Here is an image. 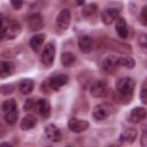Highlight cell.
<instances>
[{"instance_id": "6da1fadb", "label": "cell", "mask_w": 147, "mask_h": 147, "mask_svg": "<svg viewBox=\"0 0 147 147\" xmlns=\"http://www.w3.org/2000/svg\"><path fill=\"white\" fill-rule=\"evenodd\" d=\"M134 86H136V83L132 78L130 77H123L121 78L117 84H116V90H117V93L122 96V98H129V95L131 96L132 93H133V90H134Z\"/></svg>"}, {"instance_id": "7a4b0ae2", "label": "cell", "mask_w": 147, "mask_h": 147, "mask_svg": "<svg viewBox=\"0 0 147 147\" xmlns=\"http://www.w3.org/2000/svg\"><path fill=\"white\" fill-rule=\"evenodd\" d=\"M21 32V26L17 22L15 21H9L5 22L0 29V36L5 39H14L16 38Z\"/></svg>"}, {"instance_id": "3957f363", "label": "cell", "mask_w": 147, "mask_h": 147, "mask_svg": "<svg viewBox=\"0 0 147 147\" xmlns=\"http://www.w3.org/2000/svg\"><path fill=\"white\" fill-rule=\"evenodd\" d=\"M55 57V46L53 42H48L45 45L42 52H41V62L46 67H51L54 62Z\"/></svg>"}, {"instance_id": "277c9868", "label": "cell", "mask_w": 147, "mask_h": 147, "mask_svg": "<svg viewBox=\"0 0 147 147\" xmlns=\"http://www.w3.org/2000/svg\"><path fill=\"white\" fill-rule=\"evenodd\" d=\"M90 93L94 98H105L108 94V86L103 80H98L92 84Z\"/></svg>"}, {"instance_id": "5b68a950", "label": "cell", "mask_w": 147, "mask_h": 147, "mask_svg": "<svg viewBox=\"0 0 147 147\" xmlns=\"http://www.w3.org/2000/svg\"><path fill=\"white\" fill-rule=\"evenodd\" d=\"M88 125L90 124L87 121L78 119V118H71L68 122V129L75 133H80V132L86 131L88 129Z\"/></svg>"}, {"instance_id": "8992f818", "label": "cell", "mask_w": 147, "mask_h": 147, "mask_svg": "<svg viewBox=\"0 0 147 147\" xmlns=\"http://www.w3.org/2000/svg\"><path fill=\"white\" fill-rule=\"evenodd\" d=\"M70 21H71V14L70 10L67 8L62 9L56 16V25L61 30H67L70 24Z\"/></svg>"}, {"instance_id": "52a82bcc", "label": "cell", "mask_w": 147, "mask_h": 147, "mask_svg": "<svg viewBox=\"0 0 147 147\" xmlns=\"http://www.w3.org/2000/svg\"><path fill=\"white\" fill-rule=\"evenodd\" d=\"M68 80H69V78L67 75H56V76H53L49 79H47V84L51 90L57 91L62 86H64L68 83Z\"/></svg>"}, {"instance_id": "ba28073f", "label": "cell", "mask_w": 147, "mask_h": 147, "mask_svg": "<svg viewBox=\"0 0 147 147\" xmlns=\"http://www.w3.org/2000/svg\"><path fill=\"white\" fill-rule=\"evenodd\" d=\"M26 23H28V26L31 31H38L40 29L44 28V20H42V16L38 13H34V14H31L28 20H26Z\"/></svg>"}, {"instance_id": "9c48e42d", "label": "cell", "mask_w": 147, "mask_h": 147, "mask_svg": "<svg viewBox=\"0 0 147 147\" xmlns=\"http://www.w3.org/2000/svg\"><path fill=\"white\" fill-rule=\"evenodd\" d=\"M119 16V10L116 8H107L101 13V21L106 24V25H110L113 24L116 18Z\"/></svg>"}, {"instance_id": "30bf717a", "label": "cell", "mask_w": 147, "mask_h": 147, "mask_svg": "<svg viewBox=\"0 0 147 147\" xmlns=\"http://www.w3.org/2000/svg\"><path fill=\"white\" fill-rule=\"evenodd\" d=\"M45 136H46L47 140H49L52 142H57L61 140V132H60L59 127L55 126L54 124H48L45 127Z\"/></svg>"}, {"instance_id": "8fae6325", "label": "cell", "mask_w": 147, "mask_h": 147, "mask_svg": "<svg viewBox=\"0 0 147 147\" xmlns=\"http://www.w3.org/2000/svg\"><path fill=\"white\" fill-rule=\"evenodd\" d=\"M146 118V109L144 107H136L129 115V121L132 123H140Z\"/></svg>"}, {"instance_id": "7c38bea8", "label": "cell", "mask_w": 147, "mask_h": 147, "mask_svg": "<svg viewBox=\"0 0 147 147\" xmlns=\"http://www.w3.org/2000/svg\"><path fill=\"white\" fill-rule=\"evenodd\" d=\"M110 114L109 108L106 105H96L93 108V117L96 121H103L106 119Z\"/></svg>"}, {"instance_id": "4fadbf2b", "label": "cell", "mask_w": 147, "mask_h": 147, "mask_svg": "<svg viewBox=\"0 0 147 147\" xmlns=\"http://www.w3.org/2000/svg\"><path fill=\"white\" fill-rule=\"evenodd\" d=\"M78 47L83 53H90L93 48V41L90 36H80L78 38Z\"/></svg>"}, {"instance_id": "5bb4252c", "label": "cell", "mask_w": 147, "mask_h": 147, "mask_svg": "<svg viewBox=\"0 0 147 147\" xmlns=\"http://www.w3.org/2000/svg\"><path fill=\"white\" fill-rule=\"evenodd\" d=\"M116 24H115V29H116V32L118 34L119 38H126L127 37V24L125 22V20L121 16H118L116 18Z\"/></svg>"}, {"instance_id": "9a60e30c", "label": "cell", "mask_w": 147, "mask_h": 147, "mask_svg": "<svg viewBox=\"0 0 147 147\" xmlns=\"http://www.w3.org/2000/svg\"><path fill=\"white\" fill-rule=\"evenodd\" d=\"M15 71V65L9 61H0V78L11 76Z\"/></svg>"}, {"instance_id": "2e32d148", "label": "cell", "mask_w": 147, "mask_h": 147, "mask_svg": "<svg viewBox=\"0 0 147 147\" xmlns=\"http://www.w3.org/2000/svg\"><path fill=\"white\" fill-rule=\"evenodd\" d=\"M20 125H21V129L24 130V131L31 130L37 125V118H36V116H33L31 114H28L22 118Z\"/></svg>"}, {"instance_id": "e0dca14e", "label": "cell", "mask_w": 147, "mask_h": 147, "mask_svg": "<svg viewBox=\"0 0 147 147\" xmlns=\"http://www.w3.org/2000/svg\"><path fill=\"white\" fill-rule=\"evenodd\" d=\"M137 136H138L137 130L133 129V127H129V129H125V130L121 133L119 140H121L122 142H133V141L136 140Z\"/></svg>"}, {"instance_id": "ac0fdd59", "label": "cell", "mask_w": 147, "mask_h": 147, "mask_svg": "<svg viewBox=\"0 0 147 147\" xmlns=\"http://www.w3.org/2000/svg\"><path fill=\"white\" fill-rule=\"evenodd\" d=\"M116 64L127 68V69H132L136 65V61L129 55H121V56L116 57Z\"/></svg>"}, {"instance_id": "d6986e66", "label": "cell", "mask_w": 147, "mask_h": 147, "mask_svg": "<svg viewBox=\"0 0 147 147\" xmlns=\"http://www.w3.org/2000/svg\"><path fill=\"white\" fill-rule=\"evenodd\" d=\"M38 111L42 117H48L51 114V103L47 99H40L37 102Z\"/></svg>"}, {"instance_id": "ffe728a7", "label": "cell", "mask_w": 147, "mask_h": 147, "mask_svg": "<svg viewBox=\"0 0 147 147\" xmlns=\"http://www.w3.org/2000/svg\"><path fill=\"white\" fill-rule=\"evenodd\" d=\"M44 41H45V36L44 34H36V36H33L30 39V42L29 44H30V47H31L32 51L38 52L41 48Z\"/></svg>"}, {"instance_id": "44dd1931", "label": "cell", "mask_w": 147, "mask_h": 147, "mask_svg": "<svg viewBox=\"0 0 147 147\" xmlns=\"http://www.w3.org/2000/svg\"><path fill=\"white\" fill-rule=\"evenodd\" d=\"M116 67H117V64H116V57L108 56L102 62V68H103V70L106 72H109V74L114 72L116 70Z\"/></svg>"}, {"instance_id": "7402d4cb", "label": "cell", "mask_w": 147, "mask_h": 147, "mask_svg": "<svg viewBox=\"0 0 147 147\" xmlns=\"http://www.w3.org/2000/svg\"><path fill=\"white\" fill-rule=\"evenodd\" d=\"M109 47L113 48L116 52H119V53H131L132 52V48L130 47V45L119 44V42H117L115 40H110L109 41Z\"/></svg>"}, {"instance_id": "603a6c76", "label": "cell", "mask_w": 147, "mask_h": 147, "mask_svg": "<svg viewBox=\"0 0 147 147\" xmlns=\"http://www.w3.org/2000/svg\"><path fill=\"white\" fill-rule=\"evenodd\" d=\"M18 87H20V91H21L23 94H30V93L33 91L34 84H33V80H32V79L25 78V79H22V80H21Z\"/></svg>"}, {"instance_id": "cb8c5ba5", "label": "cell", "mask_w": 147, "mask_h": 147, "mask_svg": "<svg viewBox=\"0 0 147 147\" xmlns=\"http://www.w3.org/2000/svg\"><path fill=\"white\" fill-rule=\"evenodd\" d=\"M61 62L64 67H71L76 62V55L71 52H64L61 55Z\"/></svg>"}, {"instance_id": "d4e9b609", "label": "cell", "mask_w": 147, "mask_h": 147, "mask_svg": "<svg viewBox=\"0 0 147 147\" xmlns=\"http://www.w3.org/2000/svg\"><path fill=\"white\" fill-rule=\"evenodd\" d=\"M17 119H18V111H17V109L8 111V113H5V121H6L7 124L14 125V124H16Z\"/></svg>"}, {"instance_id": "484cf974", "label": "cell", "mask_w": 147, "mask_h": 147, "mask_svg": "<svg viewBox=\"0 0 147 147\" xmlns=\"http://www.w3.org/2000/svg\"><path fill=\"white\" fill-rule=\"evenodd\" d=\"M1 109L3 110V113H8V111H11V110L17 109L16 101L14 99H8V100L3 101L2 105H1Z\"/></svg>"}, {"instance_id": "4316f807", "label": "cell", "mask_w": 147, "mask_h": 147, "mask_svg": "<svg viewBox=\"0 0 147 147\" xmlns=\"http://www.w3.org/2000/svg\"><path fill=\"white\" fill-rule=\"evenodd\" d=\"M96 9H98V6L95 3H90V5H87V6H85L83 8L82 13H83L84 16H91L96 11Z\"/></svg>"}, {"instance_id": "83f0119b", "label": "cell", "mask_w": 147, "mask_h": 147, "mask_svg": "<svg viewBox=\"0 0 147 147\" xmlns=\"http://www.w3.org/2000/svg\"><path fill=\"white\" fill-rule=\"evenodd\" d=\"M138 44H139V46L141 47V49L145 52L146 48H147V37H146L145 33H141V34H140V37L138 38Z\"/></svg>"}, {"instance_id": "f1b7e54d", "label": "cell", "mask_w": 147, "mask_h": 147, "mask_svg": "<svg viewBox=\"0 0 147 147\" xmlns=\"http://www.w3.org/2000/svg\"><path fill=\"white\" fill-rule=\"evenodd\" d=\"M0 92H1L2 94H5V95H7V94H10V93H13V92H14V85H11V84L2 85V86L0 87Z\"/></svg>"}, {"instance_id": "f546056e", "label": "cell", "mask_w": 147, "mask_h": 147, "mask_svg": "<svg viewBox=\"0 0 147 147\" xmlns=\"http://www.w3.org/2000/svg\"><path fill=\"white\" fill-rule=\"evenodd\" d=\"M140 17H141V23H142L144 25H147V6H144V7H142Z\"/></svg>"}, {"instance_id": "4dcf8cb0", "label": "cell", "mask_w": 147, "mask_h": 147, "mask_svg": "<svg viewBox=\"0 0 147 147\" xmlns=\"http://www.w3.org/2000/svg\"><path fill=\"white\" fill-rule=\"evenodd\" d=\"M140 100L142 103H147V90H146V86H144L140 91Z\"/></svg>"}, {"instance_id": "1f68e13d", "label": "cell", "mask_w": 147, "mask_h": 147, "mask_svg": "<svg viewBox=\"0 0 147 147\" xmlns=\"http://www.w3.org/2000/svg\"><path fill=\"white\" fill-rule=\"evenodd\" d=\"M10 3H11V6H13L14 9L18 10L23 6V0H10Z\"/></svg>"}, {"instance_id": "d6a6232c", "label": "cell", "mask_w": 147, "mask_h": 147, "mask_svg": "<svg viewBox=\"0 0 147 147\" xmlns=\"http://www.w3.org/2000/svg\"><path fill=\"white\" fill-rule=\"evenodd\" d=\"M33 106H34V100L33 99H29V100L25 101V103H24L23 107H24L25 110H30V109L33 108Z\"/></svg>"}, {"instance_id": "836d02e7", "label": "cell", "mask_w": 147, "mask_h": 147, "mask_svg": "<svg viewBox=\"0 0 147 147\" xmlns=\"http://www.w3.org/2000/svg\"><path fill=\"white\" fill-rule=\"evenodd\" d=\"M146 139H147V138H146V133H144V134L141 136V146H142V147L146 146Z\"/></svg>"}, {"instance_id": "e575fe53", "label": "cell", "mask_w": 147, "mask_h": 147, "mask_svg": "<svg viewBox=\"0 0 147 147\" xmlns=\"http://www.w3.org/2000/svg\"><path fill=\"white\" fill-rule=\"evenodd\" d=\"M2 24H3V18H2V16L0 15V29H1V26H2Z\"/></svg>"}]
</instances>
